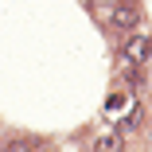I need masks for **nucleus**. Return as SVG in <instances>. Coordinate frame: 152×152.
<instances>
[{"label": "nucleus", "instance_id": "3", "mask_svg": "<svg viewBox=\"0 0 152 152\" xmlns=\"http://www.w3.org/2000/svg\"><path fill=\"white\" fill-rule=\"evenodd\" d=\"M98 148H121V129H117V133H109V137H102V140H98Z\"/></svg>", "mask_w": 152, "mask_h": 152}, {"label": "nucleus", "instance_id": "1", "mask_svg": "<svg viewBox=\"0 0 152 152\" xmlns=\"http://www.w3.org/2000/svg\"><path fill=\"white\" fill-rule=\"evenodd\" d=\"M121 55H125V63H144V58H148V39L144 35H129Z\"/></svg>", "mask_w": 152, "mask_h": 152}, {"label": "nucleus", "instance_id": "2", "mask_svg": "<svg viewBox=\"0 0 152 152\" xmlns=\"http://www.w3.org/2000/svg\"><path fill=\"white\" fill-rule=\"evenodd\" d=\"M113 23L117 27H133L137 23V4H133V0H121V4L113 8Z\"/></svg>", "mask_w": 152, "mask_h": 152}]
</instances>
